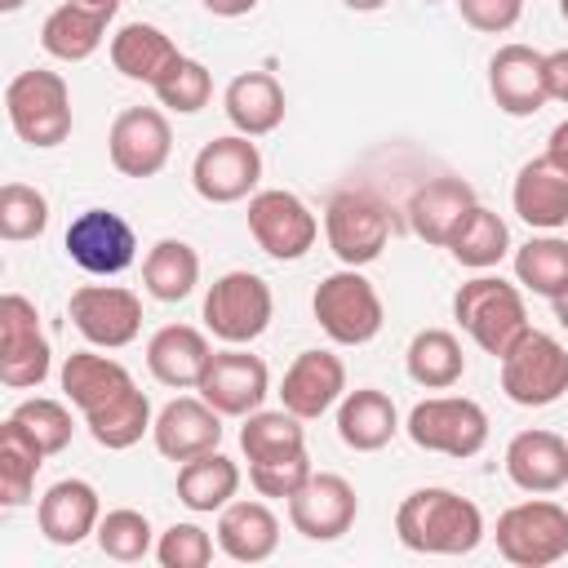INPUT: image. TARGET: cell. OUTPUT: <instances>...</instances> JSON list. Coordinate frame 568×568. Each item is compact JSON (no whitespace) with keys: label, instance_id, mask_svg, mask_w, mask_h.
I'll use <instances>...</instances> for the list:
<instances>
[{"label":"cell","instance_id":"cell-17","mask_svg":"<svg viewBox=\"0 0 568 568\" xmlns=\"http://www.w3.org/2000/svg\"><path fill=\"white\" fill-rule=\"evenodd\" d=\"M222 417H248L262 408V399L271 395V373L257 355L240 351V346H226V351H213L209 355V368L195 386Z\"/></svg>","mask_w":568,"mask_h":568},{"label":"cell","instance_id":"cell-51","mask_svg":"<svg viewBox=\"0 0 568 568\" xmlns=\"http://www.w3.org/2000/svg\"><path fill=\"white\" fill-rule=\"evenodd\" d=\"M80 4H93V9H106V13H115V9H120V0H80Z\"/></svg>","mask_w":568,"mask_h":568},{"label":"cell","instance_id":"cell-31","mask_svg":"<svg viewBox=\"0 0 568 568\" xmlns=\"http://www.w3.org/2000/svg\"><path fill=\"white\" fill-rule=\"evenodd\" d=\"M178 58H182L178 44H173L160 27H151V22H129V27H120V31L111 36V62H115V71L129 75V80L155 84Z\"/></svg>","mask_w":568,"mask_h":568},{"label":"cell","instance_id":"cell-35","mask_svg":"<svg viewBox=\"0 0 568 568\" xmlns=\"http://www.w3.org/2000/svg\"><path fill=\"white\" fill-rule=\"evenodd\" d=\"M142 280L155 302H182L200 284V253L186 240H160L142 262Z\"/></svg>","mask_w":568,"mask_h":568},{"label":"cell","instance_id":"cell-26","mask_svg":"<svg viewBox=\"0 0 568 568\" xmlns=\"http://www.w3.org/2000/svg\"><path fill=\"white\" fill-rule=\"evenodd\" d=\"M209 337L191 324H164L151 342H146V368L155 382L173 386V390H186V386H200L204 368H209Z\"/></svg>","mask_w":568,"mask_h":568},{"label":"cell","instance_id":"cell-9","mask_svg":"<svg viewBox=\"0 0 568 568\" xmlns=\"http://www.w3.org/2000/svg\"><path fill=\"white\" fill-rule=\"evenodd\" d=\"M501 390L524 408H546L568 390V351L550 337L528 328L501 355Z\"/></svg>","mask_w":568,"mask_h":568},{"label":"cell","instance_id":"cell-48","mask_svg":"<svg viewBox=\"0 0 568 568\" xmlns=\"http://www.w3.org/2000/svg\"><path fill=\"white\" fill-rule=\"evenodd\" d=\"M209 13H217V18H240V13H248L257 0H200Z\"/></svg>","mask_w":568,"mask_h":568},{"label":"cell","instance_id":"cell-16","mask_svg":"<svg viewBox=\"0 0 568 568\" xmlns=\"http://www.w3.org/2000/svg\"><path fill=\"white\" fill-rule=\"evenodd\" d=\"M106 151H111L115 173H124V178H155L169 164L173 129H169L164 111L129 106V111L115 115V124L106 133Z\"/></svg>","mask_w":568,"mask_h":568},{"label":"cell","instance_id":"cell-13","mask_svg":"<svg viewBox=\"0 0 568 568\" xmlns=\"http://www.w3.org/2000/svg\"><path fill=\"white\" fill-rule=\"evenodd\" d=\"M248 231H253V240H257V248H262L266 257H275V262H297V257L315 244L320 222H315V213L302 204V195L271 186V191H257V195L248 200Z\"/></svg>","mask_w":568,"mask_h":568},{"label":"cell","instance_id":"cell-49","mask_svg":"<svg viewBox=\"0 0 568 568\" xmlns=\"http://www.w3.org/2000/svg\"><path fill=\"white\" fill-rule=\"evenodd\" d=\"M342 4H346V9H355V13H377L386 0H342Z\"/></svg>","mask_w":568,"mask_h":568},{"label":"cell","instance_id":"cell-30","mask_svg":"<svg viewBox=\"0 0 568 568\" xmlns=\"http://www.w3.org/2000/svg\"><path fill=\"white\" fill-rule=\"evenodd\" d=\"M106 9H93V4H80V0H67L58 4L44 27H40V44L49 58L58 62H84L89 53H98L102 36H106Z\"/></svg>","mask_w":568,"mask_h":568},{"label":"cell","instance_id":"cell-4","mask_svg":"<svg viewBox=\"0 0 568 568\" xmlns=\"http://www.w3.org/2000/svg\"><path fill=\"white\" fill-rule=\"evenodd\" d=\"M9 124L31 146H58L71 138V93L58 71H18L4 89Z\"/></svg>","mask_w":568,"mask_h":568},{"label":"cell","instance_id":"cell-25","mask_svg":"<svg viewBox=\"0 0 568 568\" xmlns=\"http://www.w3.org/2000/svg\"><path fill=\"white\" fill-rule=\"evenodd\" d=\"M510 204L515 213L537 226V231H559L568 226V173L559 164H550L546 155L528 160L515 178V191H510Z\"/></svg>","mask_w":568,"mask_h":568},{"label":"cell","instance_id":"cell-46","mask_svg":"<svg viewBox=\"0 0 568 568\" xmlns=\"http://www.w3.org/2000/svg\"><path fill=\"white\" fill-rule=\"evenodd\" d=\"M546 93L555 102H568V49L546 53Z\"/></svg>","mask_w":568,"mask_h":568},{"label":"cell","instance_id":"cell-23","mask_svg":"<svg viewBox=\"0 0 568 568\" xmlns=\"http://www.w3.org/2000/svg\"><path fill=\"white\" fill-rule=\"evenodd\" d=\"M475 204H479V200H475V186H470V182H462V178H430V182H422V186L413 191V200H408V222H413V231H417L426 244L448 248L453 231L462 226V217H466Z\"/></svg>","mask_w":568,"mask_h":568},{"label":"cell","instance_id":"cell-22","mask_svg":"<svg viewBox=\"0 0 568 568\" xmlns=\"http://www.w3.org/2000/svg\"><path fill=\"white\" fill-rule=\"evenodd\" d=\"M36 519H40L44 541H53V546H80L89 532H98V519H102L98 488L84 484V479H58L40 497Z\"/></svg>","mask_w":568,"mask_h":568},{"label":"cell","instance_id":"cell-52","mask_svg":"<svg viewBox=\"0 0 568 568\" xmlns=\"http://www.w3.org/2000/svg\"><path fill=\"white\" fill-rule=\"evenodd\" d=\"M27 0H0V13H18Z\"/></svg>","mask_w":568,"mask_h":568},{"label":"cell","instance_id":"cell-27","mask_svg":"<svg viewBox=\"0 0 568 568\" xmlns=\"http://www.w3.org/2000/svg\"><path fill=\"white\" fill-rule=\"evenodd\" d=\"M217 546L235 564H262L280 546V519L266 501H226L217 515Z\"/></svg>","mask_w":568,"mask_h":568},{"label":"cell","instance_id":"cell-53","mask_svg":"<svg viewBox=\"0 0 568 568\" xmlns=\"http://www.w3.org/2000/svg\"><path fill=\"white\" fill-rule=\"evenodd\" d=\"M559 13H564V18H568V0H559Z\"/></svg>","mask_w":568,"mask_h":568},{"label":"cell","instance_id":"cell-33","mask_svg":"<svg viewBox=\"0 0 568 568\" xmlns=\"http://www.w3.org/2000/svg\"><path fill=\"white\" fill-rule=\"evenodd\" d=\"M44 448L31 439V430L9 413L0 426V506H27L36 493V475L44 466Z\"/></svg>","mask_w":568,"mask_h":568},{"label":"cell","instance_id":"cell-50","mask_svg":"<svg viewBox=\"0 0 568 568\" xmlns=\"http://www.w3.org/2000/svg\"><path fill=\"white\" fill-rule=\"evenodd\" d=\"M550 306H555V320H559V324L568 328V293H559V297H555Z\"/></svg>","mask_w":568,"mask_h":568},{"label":"cell","instance_id":"cell-2","mask_svg":"<svg viewBox=\"0 0 568 568\" xmlns=\"http://www.w3.org/2000/svg\"><path fill=\"white\" fill-rule=\"evenodd\" d=\"M395 532L417 555H470L484 541V515L453 488H417L399 501Z\"/></svg>","mask_w":568,"mask_h":568},{"label":"cell","instance_id":"cell-44","mask_svg":"<svg viewBox=\"0 0 568 568\" xmlns=\"http://www.w3.org/2000/svg\"><path fill=\"white\" fill-rule=\"evenodd\" d=\"M306 479H311L306 453H297V457H275V462H253V466H248V484H253L262 497H293Z\"/></svg>","mask_w":568,"mask_h":568},{"label":"cell","instance_id":"cell-8","mask_svg":"<svg viewBox=\"0 0 568 568\" xmlns=\"http://www.w3.org/2000/svg\"><path fill=\"white\" fill-rule=\"evenodd\" d=\"M404 430L426 453L475 457L488 444V413L466 395H435V399L413 404Z\"/></svg>","mask_w":568,"mask_h":568},{"label":"cell","instance_id":"cell-29","mask_svg":"<svg viewBox=\"0 0 568 568\" xmlns=\"http://www.w3.org/2000/svg\"><path fill=\"white\" fill-rule=\"evenodd\" d=\"M395 430H399V413H395V404H390L386 390L359 386V390H351V395L342 399V408H337V435H342V444L355 448V453H377V448H386V444L395 439Z\"/></svg>","mask_w":568,"mask_h":568},{"label":"cell","instance_id":"cell-7","mask_svg":"<svg viewBox=\"0 0 568 568\" xmlns=\"http://www.w3.org/2000/svg\"><path fill=\"white\" fill-rule=\"evenodd\" d=\"M271 311H275L271 288L253 271H226L204 293V324L226 346H248L253 337H262L271 324Z\"/></svg>","mask_w":568,"mask_h":568},{"label":"cell","instance_id":"cell-12","mask_svg":"<svg viewBox=\"0 0 568 568\" xmlns=\"http://www.w3.org/2000/svg\"><path fill=\"white\" fill-rule=\"evenodd\" d=\"M262 178V151L253 138L244 133H226L200 146L195 164H191V186L200 191V200L209 204H235L244 200Z\"/></svg>","mask_w":568,"mask_h":568},{"label":"cell","instance_id":"cell-1","mask_svg":"<svg viewBox=\"0 0 568 568\" xmlns=\"http://www.w3.org/2000/svg\"><path fill=\"white\" fill-rule=\"evenodd\" d=\"M62 390L67 399L84 413L89 435L120 453L133 448L155 422H151V399L133 386L129 368L111 355H93V351H75L62 364Z\"/></svg>","mask_w":568,"mask_h":568},{"label":"cell","instance_id":"cell-47","mask_svg":"<svg viewBox=\"0 0 568 568\" xmlns=\"http://www.w3.org/2000/svg\"><path fill=\"white\" fill-rule=\"evenodd\" d=\"M546 160H550V164H559V169L568 173V120L550 129V146H546Z\"/></svg>","mask_w":568,"mask_h":568},{"label":"cell","instance_id":"cell-36","mask_svg":"<svg viewBox=\"0 0 568 568\" xmlns=\"http://www.w3.org/2000/svg\"><path fill=\"white\" fill-rule=\"evenodd\" d=\"M506 248H510V231H506V222H501L493 209H484V204H475V209L462 217V226L453 231V240H448V253H453L462 266H470V271L497 266V262L506 257Z\"/></svg>","mask_w":568,"mask_h":568},{"label":"cell","instance_id":"cell-5","mask_svg":"<svg viewBox=\"0 0 568 568\" xmlns=\"http://www.w3.org/2000/svg\"><path fill=\"white\" fill-rule=\"evenodd\" d=\"M493 537L501 559H510L515 568H550L568 555V510L546 497L519 501L501 510Z\"/></svg>","mask_w":568,"mask_h":568},{"label":"cell","instance_id":"cell-40","mask_svg":"<svg viewBox=\"0 0 568 568\" xmlns=\"http://www.w3.org/2000/svg\"><path fill=\"white\" fill-rule=\"evenodd\" d=\"M151 89H155L160 106H169V111H178V115H195V111L209 106V98H213V75H209L204 62H195V58L182 53Z\"/></svg>","mask_w":568,"mask_h":568},{"label":"cell","instance_id":"cell-28","mask_svg":"<svg viewBox=\"0 0 568 568\" xmlns=\"http://www.w3.org/2000/svg\"><path fill=\"white\" fill-rule=\"evenodd\" d=\"M222 106H226V120L235 124V133L262 138V133L280 129V120H284V89L271 71H240L226 84Z\"/></svg>","mask_w":568,"mask_h":568},{"label":"cell","instance_id":"cell-41","mask_svg":"<svg viewBox=\"0 0 568 568\" xmlns=\"http://www.w3.org/2000/svg\"><path fill=\"white\" fill-rule=\"evenodd\" d=\"M49 226V200L27 182L0 186V235L4 240H36Z\"/></svg>","mask_w":568,"mask_h":568},{"label":"cell","instance_id":"cell-39","mask_svg":"<svg viewBox=\"0 0 568 568\" xmlns=\"http://www.w3.org/2000/svg\"><path fill=\"white\" fill-rule=\"evenodd\" d=\"M93 537H98V550L106 559H120V564H138V559H146L155 550V537H151L146 515L142 510H129V506L106 510L98 519V532Z\"/></svg>","mask_w":568,"mask_h":568},{"label":"cell","instance_id":"cell-37","mask_svg":"<svg viewBox=\"0 0 568 568\" xmlns=\"http://www.w3.org/2000/svg\"><path fill=\"white\" fill-rule=\"evenodd\" d=\"M240 448L253 462H275V457H297L306 453V435H302V417H293L288 408L280 413H248L240 426Z\"/></svg>","mask_w":568,"mask_h":568},{"label":"cell","instance_id":"cell-45","mask_svg":"<svg viewBox=\"0 0 568 568\" xmlns=\"http://www.w3.org/2000/svg\"><path fill=\"white\" fill-rule=\"evenodd\" d=\"M457 13L466 18V27L497 36V31H510L519 22L524 0H457Z\"/></svg>","mask_w":568,"mask_h":568},{"label":"cell","instance_id":"cell-24","mask_svg":"<svg viewBox=\"0 0 568 568\" xmlns=\"http://www.w3.org/2000/svg\"><path fill=\"white\" fill-rule=\"evenodd\" d=\"M506 475L524 493H559L568 484V444L555 430H519L506 444Z\"/></svg>","mask_w":568,"mask_h":568},{"label":"cell","instance_id":"cell-21","mask_svg":"<svg viewBox=\"0 0 568 568\" xmlns=\"http://www.w3.org/2000/svg\"><path fill=\"white\" fill-rule=\"evenodd\" d=\"M342 390H346V364L333 351H302L284 373L280 399L293 417L311 422V417H324L342 399Z\"/></svg>","mask_w":568,"mask_h":568},{"label":"cell","instance_id":"cell-34","mask_svg":"<svg viewBox=\"0 0 568 568\" xmlns=\"http://www.w3.org/2000/svg\"><path fill=\"white\" fill-rule=\"evenodd\" d=\"M408 377L426 390H448L462 382L466 373V355H462V342L448 333V328H422L413 342H408Z\"/></svg>","mask_w":568,"mask_h":568},{"label":"cell","instance_id":"cell-14","mask_svg":"<svg viewBox=\"0 0 568 568\" xmlns=\"http://www.w3.org/2000/svg\"><path fill=\"white\" fill-rule=\"evenodd\" d=\"M67 257L89 275H120L133 266L138 235L133 226L111 209H84L67 226Z\"/></svg>","mask_w":568,"mask_h":568},{"label":"cell","instance_id":"cell-18","mask_svg":"<svg viewBox=\"0 0 568 568\" xmlns=\"http://www.w3.org/2000/svg\"><path fill=\"white\" fill-rule=\"evenodd\" d=\"M359 510L355 488L333 475V470H311V479L288 497V519L306 541H337L342 532H351Z\"/></svg>","mask_w":568,"mask_h":568},{"label":"cell","instance_id":"cell-19","mask_svg":"<svg viewBox=\"0 0 568 568\" xmlns=\"http://www.w3.org/2000/svg\"><path fill=\"white\" fill-rule=\"evenodd\" d=\"M488 89H493V102L524 120V115H537L550 93H546V53H537L532 44H501L488 62Z\"/></svg>","mask_w":568,"mask_h":568},{"label":"cell","instance_id":"cell-54","mask_svg":"<svg viewBox=\"0 0 568 568\" xmlns=\"http://www.w3.org/2000/svg\"><path fill=\"white\" fill-rule=\"evenodd\" d=\"M426 4H435V0H426Z\"/></svg>","mask_w":568,"mask_h":568},{"label":"cell","instance_id":"cell-6","mask_svg":"<svg viewBox=\"0 0 568 568\" xmlns=\"http://www.w3.org/2000/svg\"><path fill=\"white\" fill-rule=\"evenodd\" d=\"M311 311H315L320 328L337 346H364V342H373L382 333V297L359 275V266L324 275L315 297H311Z\"/></svg>","mask_w":568,"mask_h":568},{"label":"cell","instance_id":"cell-3","mask_svg":"<svg viewBox=\"0 0 568 568\" xmlns=\"http://www.w3.org/2000/svg\"><path fill=\"white\" fill-rule=\"evenodd\" d=\"M453 315L475 337V346H484L497 359L528 333L524 297L501 275H475V280H466L457 288V297H453Z\"/></svg>","mask_w":568,"mask_h":568},{"label":"cell","instance_id":"cell-42","mask_svg":"<svg viewBox=\"0 0 568 568\" xmlns=\"http://www.w3.org/2000/svg\"><path fill=\"white\" fill-rule=\"evenodd\" d=\"M13 417L31 430V439H36L44 453H62V448L71 444V435H75L71 413H67V404H62V399H44V395L22 399V404L13 408Z\"/></svg>","mask_w":568,"mask_h":568},{"label":"cell","instance_id":"cell-32","mask_svg":"<svg viewBox=\"0 0 568 568\" xmlns=\"http://www.w3.org/2000/svg\"><path fill=\"white\" fill-rule=\"evenodd\" d=\"M240 488V466L231 457H222L217 448L191 457L178 466V501L195 515H213L222 510Z\"/></svg>","mask_w":568,"mask_h":568},{"label":"cell","instance_id":"cell-15","mask_svg":"<svg viewBox=\"0 0 568 568\" xmlns=\"http://www.w3.org/2000/svg\"><path fill=\"white\" fill-rule=\"evenodd\" d=\"M67 311H71V324L80 328V337L93 346H106V351L129 346L142 328V302H138V293H129L120 284H84L71 293Z\"/></svg>","mask_w":568,"mask_h":568},{"label":"cell","instance_id":"cell-20","mask_svg":"<svg viewBox=\"0 0 568 568\" xmlns=\"http://www.w3.org/2000/svg\"><path fill=\"white\" fill-rule=\"evenodd\" d=\"M151 439L169 462H191V457L222 444V413L204 395L200 399L182 395V399L160 408V417L151 426Z\"/></svg>","mask_w":568,"mask_h":568},{"label":"cell","instance_id":"cell-38","mask_svg":"<svg viewBox=\"0 0 568 568\" xmlns=\"http://www.w3.org/2000/svg\"><path fill=\"white\" fill-rule=\"evenodd\" d=\"M515 280L524 288H532L537 297H550V302L559 293H568V240H559V235L528 240L515 253Z\"/></svg>","mask_w":568,"mask_h":568},{"label":"cell","instance_id":"cell-10","mask_svg":"<svg viewBox=\"0 0 568 568\" xmlns=\"http://www.w3.org/2000/svg\"><path fill=\"white\" fill-rule=\"evenodd\" d=\"M324 235L342 266H368L390 240V213L368 191H337L324 209Z\"/></svg>","mask_w":568,"mask_h":568},{"label":"cell","instance_id":"cell-11","mask_svg":"<svg viewBox=\"0 0 568 568\" xmlns=\"http://www.w3.org/2000/svg\"><path fill=\"white\" fill-rule=\"evenodd\" d=\"M49 377V342L40 333V311L22 293L0 297V382L13 390L40 386Z\"/></svg>","mask_w":568,"mask_h":568},{"label":"cell","instance_id":"cell-43","mask_svg":"<svg viewBox=\"0 0 568 568\" xmlns=\"http://www.w3.org/2000/svg\"><path fill=\"white\" fill-rule=\"evenodd\" d=\"M155 559L164 568H204L213 559V537L200 524H173L155 541Z\"/></svg>","mask_w":568,"mask_h":568}]
</instances>
